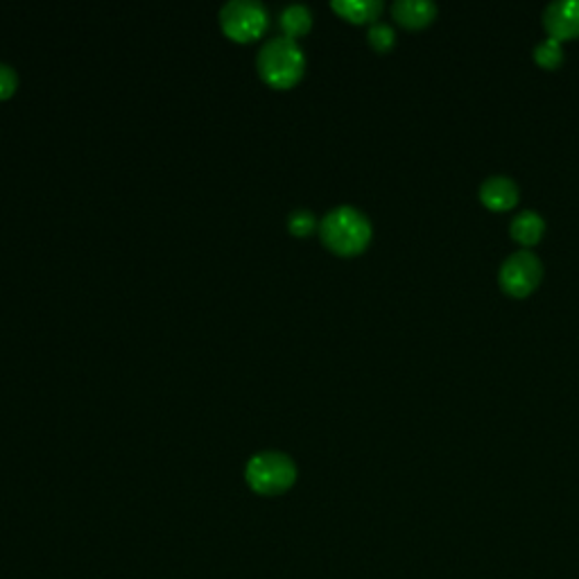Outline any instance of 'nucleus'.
<instances>
[{
	"label": "nucleus",
	"mask_w": 579,
	"mask_h": 579,
	"mask_svg": "<svg viewBox=\"0 0 579 579\" xmlns=\"http://www.w3.org/2000/svg\"><path fill=\"white\" fill-rule=\"evenodd\" d=\"M372 234L370 217L349 204L331 208L319 223L321 242L340 257H355V253L365 251L372 242Z\"/></svg>",
	"instance_id": "1"
},
{
	"label": "nucleus",
	"mask_w": 579,
	"mask_h": 579,
	"mask_svg": "<svg viewBox=\"0 0 579 579\" xmlns=\"http://www.w3.org/2000/svg\"><path fill=\"white\" fill-rule=\"evenodd\" d=\"M259 72L261 78L274 89L295 87L306 70V55L295 39L287 36H274L259 53Z\"/></svg>",
	"instance_id": "2"
},
{
	"label": "nucleus",
	"mask_w": 579,
	"mask_h": 579,
	"mask_svg": "<svg viewBox=\"0 0 579 579\" xmlns=\"http://www.w3.org/2000/svg\"><path fill=\"white\" fill-rule=\"evenodd\" d=\"M245 478H247L249 487L257 493L276 496V493H283L295 485L297 466L293 459L283 453L265 451V453L253 455L247 462Z\"/></svg>",
	"instance_id": "3"
},
{
	"label": "nucleus",
	"mask_w": 579,
	"mask_h": 579,
	"mask_svg": "<svg viewBox=\"0 0 579 579\" xmlns=\"http://www.w3.org/2000/svg\"><path fill=\"white\" fill-rule=\"evenodd\" d=\"M543 279V263L530 249L512 251L500 265L498 281L507 295L527 297L538 287Z\"/></svg>",
	"instance_id": "4"
},
{
	"label": "nucleus",
	"mask_w": 579,
	"mask_h": 579,
	"mask_svg": "<svg viewBox=\"0 0 579 579\" xmlns=\"http://www.w3.org/2000/svg\"><path fill=\"white\" fill-rule=\"evenodd\" d=\"M220 25L234 42H253L268 27V10L257 0H231L220 10Z\"/></svg>",
	"instance_id": "5"
},
{
	"label": "nucleus",
	"mask_w": 579,
	"mask_h": 579,
	"mask_svg": "<svg viewBox=\"0 0 579 579\" xmlns=\"http://www.w3.org/2000/svg\"><path fill=\"white\" fill-rule=\"evenodd\" d=\"M543 25L559 42L579 36V0H553L543 10Z\"/></svg>",
	"instance_id": "6"
},
{
	"label": "nucleus",
	"mask_w": 579,
	"mask_h": 579,
	"mask_svg": "<svg viewBox=\"0 0 579 579\" xmlns=\"http://www.w3.org/2000/svg\"><path fill=\"white\" fill-rule=\"evenodd\" d=\"M521 189L512 177L491 174L480 184V200L485 206L493 211H507L519 202Z\"/></svg>",
	"instance_id": "7"
},
{
	"label": "nucleus",
	"mask_w": 579,
	"mask_h": 579,
	"mask_svg": "<svg viewBox=\"0 0 579 579\" xmlns=\"http://www.w3.org/2000/svg\"><path fill=\"white\" fill-rule=\"evenodd\" d=\"M438 5L432 0H394L391 14L406 27H423L438 16Z\"/></svg>",
	"instance_id": "8"
},
{
	"label": "nucleus",
	"mask_w": 579,
	"mask_h": 579,
	"mask_svg": "<svg viewBox=\"0 0 579 579\" xmlns=\"http://www.w3.org/2000/svg\"><path fill=\"white\" fill-rule=\"evenodd\" d=\"M510 234L514 236V240H519L525 247L536 245L541 236L546 234V220H543V215L538 211L525 208L514 215V220L510 225Z\"/></svg>",
	"instance_id": "9"
},
{
	"label": "nucleus",
	"mask_w": 579,
	"mask_h": 579,
	"mask_svg": "<svg viewBox=\"0 0 579 579\" xmlns=\"http://www.w3.org/2000/svg\"><path fill=\"white\" fill-rule=\"evenodd\" d=\"M331 8L347 21L374 23L383 12V0H333Z\"/></svg>",
	"instance_id": "10"
},
{
	"label": "nucleus",
	"mask_w": 579,
	"mask_h": 579,
	"mask_svg": "<svg viewBox=\"0 0 579 579\" xmlns=\"http://www.w3.org/2000/svg\"><path fill=\"white\" fill-rule=\"evenodd\" d=\"M279 23H281L287 39H297V36L306 34L313 27V14H310V10L306 5L295 3V5H287L281 12Z\"/></svg>",
	"instance_id": "11"
},
{
	"label": "nucleus",
	"mask_w": 579,
	"mask_h": 579,
	"mask_svg": "<svg viewBox=\"0 0 579 579\" xmlns=\"http://www.w3.org/2000/svg\"><path fill=\"white\" fill-rule=\"evenodd\" d=\"M534 59L543 66V68H557L564 61V46L555 36H546V39H541L534 46Z\"/></svg>",
	"instance_id": "12"
},
{
	"label": "nucleus",
	"mask_w": 579,
	"mask_h": 579,
	"mask_svg": "<svg viewBox=\"0 0 579 579\" xmlns=\"http://www.w3.org/2000/svg\"><path fill=\"white\" fill-rule=\"evenodd\" d=\"M367 39H370L372 48H376L378 53H385V50H389L394 46L396 32H394V27L389 23L374 21L372 27H370V32H367Z\"/></svg>",
	"instance_id": "13"
},
{
	"label": "nucleus",
	"mask_w": 579,
	"mask_h": 579,
	"mask_svg": "<svg viewBox=\"0 0 579 579\" xmlns=\"http://www.w3.org/2000/svg\"><path fill=\"white\" fill-rule=\"evenodd\" d=\"M287 229L293 231L295 236H299V238L310 236V234L317 229L315 215H313L308 208H297V211H293V213H290V217H287Z\"/></svg>",
	"instance_id": "14"
},
{
	"label": "nucleus",
	"mask_w": 579,
	"mask_h": 579,
	"mask_svg": "<svg viewBox=\"0 0 579 579\" xmlns=\"http://www.w3.org/2000/svg\"><path fill=\"white\" fill-rule=\"evenodd\" d=\"M19 87V78H16V70L8 64H0V100H8L14 95Z\"/></svg>",
	"instance_id": "15"
}]
</instances>
